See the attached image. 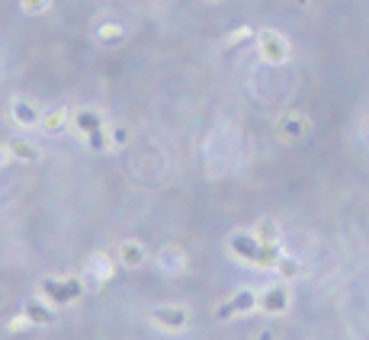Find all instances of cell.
I'll return each instance as SVG.
<instances>
[{
  "label": "cell",
  "instance_id": "obj_1",
  "mask_svg": "<svg viewBox=\"0 0 369 340\" xmlns=\"http://www.w3.org/2000/svg\"><path fill=\"white\" fill-rule=\"evenodd\" d=\"M45 289H49L52 292V295L55 298H61V302H64V298H74V295H77V285H55V283H45Z\"/></svg>",
  "mask_w": 369,
  "mask_h": 340
}]
</instances>
